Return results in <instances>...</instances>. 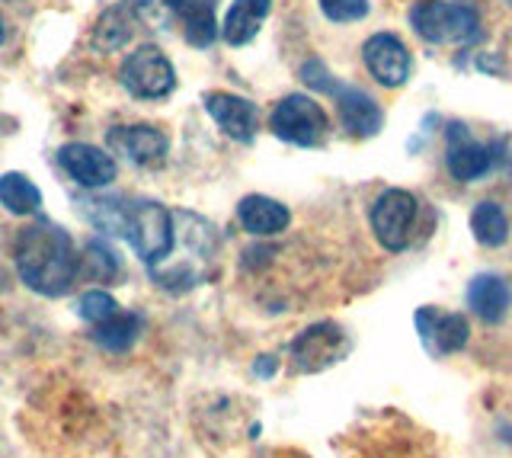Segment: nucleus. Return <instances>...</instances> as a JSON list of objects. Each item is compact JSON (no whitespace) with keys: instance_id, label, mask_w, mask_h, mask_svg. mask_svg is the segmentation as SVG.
<instances>
[{"instance_id":"f257e3e1","label":"nucleus","mask_w":512,"mask_h":458,"mask_svg":"<svg viewBox=\"0 0 512 458\" xmlns=\"http://www.w3.org/2000/svg\"><path fill=\"white\" fill-rule=\"evenodd\" d=\"M16 273L32 292L45 298H61L77 279V250L68 231L52 221L29 225L16 241Z\"/></svg>"},{"instance_id":"f03ea898","label":"nucleus","mask_w":512,"mask_h":458,"mask_svg":"<svg viewBox=\"0 0 512 458\" xmlns=\"http://www.w3.org/2000/svg\"><path fill=\"white\" fill-rule=\"evenodd\" d=\"M218 254V234L212 221L192 215L186 209L173 212V244L164 260L148 266L151 279L167 292H186L208 276Z\"/></svg>"},{"instance_id":"7ed1b4c3","label":"nucleus","mask_w":512,"mask_h":458,"mask_svg":"<svg viewBox=\"0 0 512 458\" xmlns=\"http://www.w3.org/2000/svg\"><path fill=\"white\" fill-rule=\"evenodd\" d=\"M122 238L135 247L144 266L160 263L173 244V212L154 199H138L135 205H125Z\"/></svg>"},{"instance_id":"20e7f679","label":"nucleus","mask_w":512,"mask_h":458,"mask_svg":"<svg viewBox=\"0 0 512 458\" xmlns=\"http://www.w3.org/2000/svg\"><path fill=\"white\" fill-rule=\"evenodd\" d=\"M410 23L416 36L432 45H464L480 36V20L471 7L445 4V0H426L410 10Z\"/></svg>"},{"instance_id":"39448f33","label":"nucleus","mask_w":512,"mask_h":458,"mask_svg":"<svg viewBox=\"0 0 512 458\" xmlns=\"http://www.w3.org/2000/svg\"><path fill=\"white\" fill-rule=\"evenodd\" d=\"M269 125H272V135L288 141V145L317 148L320 141L327 138L330 119L324 113V106H320L314 97H304V93H292V97H285L282 103H276Z\"/></svg>"},{"instance_id":"423d86ee","label":"nucleus","mask_w":512,"mask_h":458,"mask_svg":"<svg viewBox=\"0 0 512 458\" xmlns=\"http://www.w3.org/2000/svg\"><path fill=\"white\" fill-rule=\"evenodd\" d=\"M119 81L138 100H164L176 87V74L170 58L157 45H141L122 61Z\"/></svg>"},{"instance_id":"0eeeda50","label":"nucleus","mask_w":512,"mask_h":458,"mask_svg":"<svg viewBox=\"0 0 512 458\" xmlns=\"http://www.w3.org/2000/svg\"><path fill=\"white\" fill-rule=\"evenodd\" d=\"M416 221V199L407 189H384L372 209V231L384 250H404Z\"/></svg>"},{"instance_id":"6e6552de","label":"nucleus","mask_w":512,"mask_h":458,"mask_svg":"<svg viewBox=\"0 0 512 458\" xmlns=\"http://www.w3.org/2000/svg\"><path fill=\"white\" fill-rule=\"evenodd\" d=\"M58 161H61L64 173L84 189H103L116 180V173H119L112 154H106L96 145H87V141H71V145H64L58 151Z\"/></svg>"},{"instance_id":"1a4fd4ad","label":"nucleus","mask_w":512,"mask_h":458,"mask_svg":"<svg viewBox=\"0 0 512 458\" xmlns=\"http://www.w3.org/2000/svg\"><path fill=\"white\" fill-rule=\"evenodd\" d=\"M416 334H420L429 356H448L458 353L468 343V321L461 314H448L439 308H420L416 311Z\"/></svg>"},{"instance_id":"9d476101","label":"nucleus","mask_w":512,"mask_h":458,"mask_svg":"<svg viewBox=\"0 0 512 458\" xmlns=\"http://www.w3.org/2000/svg\"><path fill=\"white\" fill-rule=\"evenodd\" d=\"M365 68L381 87H400L410 77V52L407 45L391 33H378L362 45Z\"/></svg>"},{"instance_id":"9b49d317","label":"nucleus","mask_w":512,"mask_h":458,"mask_svg":"<svg viewBox=\"0 0 512 458\" xmlns=\"http://www.w3.org/2000/svg\"><path fill=\"white\" fill-rule=\"evenodd\" d=\"M205 113L215 119L218 129L234 138V141H253L256 135V119H260V113H256V103L237 97V93H224V90H212L205 93Z\"/></svg>"},{"instance_id":"f8f14e48","label":"nucleus","mask_w":512,"mask_h":458,"mask_svg":"<svg viewBox=\"0 0 512 458\" xmlns=\"http://www.w3.org/2000/svg\"><path fill=\"white\" fill-rule=\"evenodd\" d=\"M346 353V337L340 334V327L333 324H314L292 343L295 369L301 372H317L330 366Z\"/></svg>"},{"instance_id":"ddd939ff","label":"nucleus","mask_w":512,"mask_h":458,"mask_svg":"<svg viewBox=\"0 0 512 458\" xmlns=\"http://www.w3.org/2000/svg\"><path fill=\"white\" fill-rule=\"evenodd\" d=\"M445 164H448V173H452L458 183H474L493 167V151L487 145H477V141L468 135V129L455 122L452 132H448Z\"/></svg>"},{"instance_id":"4468645a","label":"nucleus","mask_w":512,"mask_h":458,"mask_svg":"<svg viewBox=\"0 0 512 458\" xmlns=\"http://www.w3.org/2000/svg\"><path fill=\"white\" fill-rule=\"evenodd\" d=\"M333 97H336V106H340V119L346 125V132L359 135V138L378 135V129L384 125V116H381V106L372 97H368L365 90L336 84Z\"/></svg>"},{"instance_id":"2eb2a0df","label":"nucleus","mask_w":512,"mask_h":458,"mask_svg":"<svg viewBox=\"0 0 512 458\" xmlns=\"http://www.w3.org/2000/svg\"><path fill=\"white\" fill-rule=\"evenodd\" d=\"M237 221H240V228H244L247 234H253V238H272V234H282L288 228L292 212H288L285 205L276 202V199L253 193L247 199H240Z\"/></svg>"},{"instance_id":"dca6fc26","label":"nucleus","mask_w":512,"mask_h":458,"mask_svg":"<svg viewBox=\"0 0 512 458\" xmlns=\"http://www.w3.org/2000/svg\"><path fill=\"white\" fill-rule=\"evenodd\" d=\"M215 4L218 0H170L173 17H180L183 23L186 42L196 45V49H212L221 36L215 20Z\"/></svg>"},{"instance_id":"f3484780","label":"nucleus","mask_w":512,"mask_h":458,"mask_svg":"<svg viewBox=\"0 0 512 458\" xmlns=\"http://www.w3.org/2000/svg\"><path fill=\"white\" fill-rule=\"evenodd\" d=\"M269 10H272V0H234L228 13H224V20L218 23L221 39L234 45V49L253 42L256 33H260L263 20L269 17Z\"/></svg>"},{"instance_id":"a211bd4d","label":"nucleus","mask_w":512,"mask_h":458,"mask_svg":"<svg viewBox=\"0 0 512 458\" xmlns=\"http://www.w3.org/2000/svg\"><path fill=\"white\" fill-rule=\"evenodd\" d=\"M112 145H119L122 154L135 164H160L170 151L167 135L154 125H128V129L112 135Z\"/></svg>"},{"instance_id":"6ab92c4d","label":"nucleus","mask_w":512,"mask_h":458,"mask_svg":"<svg viewBox=\"0 0 512 458\" xmlns=\"http://www.w3.org/2000/svg\"><path fill=\"white\" fill-rule=\"evenodd\" d=\"M468 305L477 311V318L487 324H500L512 305V292L500 276H477L468 289Z\"/></svg>"},{"instance_id":"aec40b11","label":"nucleus","mask_w":512,"mask_h":458,"mask_svg":"<svg viewBox=\"0 0 512 458\" xmlns=\"http://www.w3.org/2000/svg\"><path fill=\"white\" fill-rule=\"evenodd\" d=\"M135 17H132V7H128V0H122V4L109 7L100 20H96L93 26V45L100 52H119L122 45L132 39L135 33Z\"/></svg>"},{"instance_id":"412c9836","label":"nucleus","mask_w":512,"mask_h":458,"mask_svg":"<svg viewBox=\"0 0 512 458\" xmlns=\"http://www.w3.org/2000/svg\"><path fill=\"white\" fill-rule=\"evenodd\" d=\"M141 327H144L141 314H135V311H116L109 321L93 327V337H96V343L103 346V350H109V353H125L128 346L138 340Z\"/></svg>"},{"instance_id":"4be33fe9","label":"nucleus","mask_w":512,"mask_h":458,"mask_svg":"<svg viewBox=\"0 0 512 458\" xmlns=\"http://www.w3.org/2000/svg\"><path fill=\"white\" fill-rule=\"evenodd\" d=\"M0 205H4L10 215H32V212H39L42 193L26 173H4V177H0Z\"/></svg>"},{"instance_id":"5701e85b","label":"nucleus","mask_w":512,"mask_h":458,"mask_svg":"<svg viewBox=\"0 0 512 458\" xmlns=\"http://www.w3.org/2000/svg\"><path fill=\"white\" fill-rule=\"evenodd\" d=\"M471 231H474L477 244L500 247L509 238V218L496 202H480L471 212Z\"/></svg>"},{"instance_id":"b1692460","label":"nucleus","mask_w":512,"mask_h":458,"mask_svg":"<svg viewBox=\"0 0 512 458\" xmlns=\"http://www.w3.org/2000/svg\"><path fill=\"white\" fill-rule=\"evenodd\" d=\"M116 273H119V260L100 241H90L84 257H77V276H84L90 282H112Z\"/></svg>"},{"instance_id":"393cba45","label":"nucleus","mask_w":512,"mask_h":458,"mask_svg":"<svg viewBox=\"0 0 512 458\" xmlns=\"http://www.w3.org/2000/svg\"><path fill=\"white\" fill-rule=\"evenodd\" d=\"M128 7H132L135 23L151 29V33H160V29H167L173 23L170 0H128Z\"/></svg>"},{"instance_id":"a878e982","label":"nucleus","mask_w":512,"mask_h":458,"mask_svg":"<svg viewBox=\"0 0 512 458\" xmlns=\"http://www.w3.org/2000/svg\"><path fill=\"white\" fill-rule=\"evenodd\" d=\"M119 311V305H116V298H112L109 292H103V289H90V292H84L80 295V302H77V314L84 318L87 324H103V321H109L112 314Z\"/></svg>"},{"instance_id":"bb28decb","label":"nucleus","mask_w":512,"mask_h":458,"mask_svg":"<svg viewBox=\"0 0 512 458\" xmlns=\"http://www.w3.org/2000/svg\"><path fill=\"white\" fill-rule=\"evenodd\" d=\"M330 23H356L368 13V0H317Z\"/></svg>"},{"instance_id":"cd10ccee","label":"nucleus","mask_w":512,"mask_h":458,"mask_svg":"<svg viewBox=\"0 0 512 458\" xmlns=\"http://www.w3.org/2000/svg\"><path fill=\"white\" fill-rule=\"evenodd\" d=\"M301 77H304V84L314 87V90H324V93H333L336 81H330V74L327 68L320 65V61H308V65L301 68Z\"/></svg>"},{"instance_id":"c85d7f7f","label":"nucleus","mask_w":512,"mask_h":458,"mask_svg":"<svg viewBox=\"0 0 512 458\" xmlns=\"http://www.w3.org/2000/svg\"><path fill=\"white\" fill-rule=\"evenodd\" d=\"M276 366H279V362H276V356H260V359H256V375H260V378H269L272 372H276Z\"/></svg>"},{"instance_id":"c756f323","label":"nucleus","mask_w":512,"mask_h":458,"mask_svg":"<svg viewBox=\"0 0 512 458\" xmlns=\"http://www.w3.org/2000/svg\"><path fill=\"white\" fill-rule=\"evenodd\" d=\"M4 39H7V29H4V17H0V45H4Z\"/></svg>"}]
</instances>
